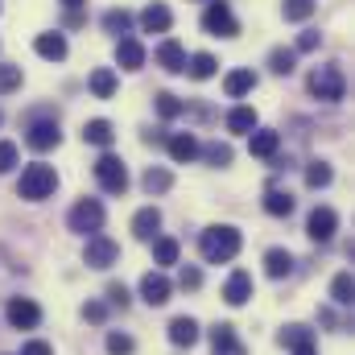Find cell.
Wrapping results in <instances>:
<instances>
[{"instance_id":"obj_1","label":"cell","mask_w":355,"mask_h":355,"mask_svg":"<svg viewBox=\"0 0 355 355\" xmlns=\"http://www.w3.org/2000/svg\"><path fill=\"white\" fill-rule=\"evenodd\" d=\"M240 244H244V236L236 232V227H207L202 236H198V252H202V261L207 265H227V261H236L240 257Z\"/></svg>"},{"instance_id":"obj_2","label":"cell","mask_w":355,"mask_h":355,"mask_svg":"<svg viewBox=\"0 0 355 355\" xmlns=\"http://www.w3.org/2000/svg\"><path fill=\"white\" fill-rule=\"evenodd\" d=\"M54 186H58L54 166H46V162H33V166H25V170H21L17 194H21L25 202H42V198H50V194H54Z\"/></svg>"},{"instance_id":"obj_3","label":"cell","mask_w":355,"mask_h":355,"mask_svg":"<svg viewBox=\"0 0 355 355\" xmlns=\"http://www.w3.org/2000/svg\"><path fill=\"white\" fill-rule=\"evenodd\" d=\"M310 91H314V99H322V103H339V99L347 95V79H343L339 67H318V71L310 75Z\"/></svg>"},{"instance_id":"obj_4","label":"cell","mask_w":355,"mask_h":355,"mask_svg":"<svg viewBox=\"0 0 355 355\" xmlns=\"http://www.w3.org/2000/svg\"><path fill=\"white\" fill-rule=\"evenodd\" d=\"M202 29H207L211 37H236V33H240V21H236V12H232L223 0H211L207 12H202Z\"/></svg>"},{"instance_id":"obj_5","label":"cell","mask_w":355,"mask_h":355,"mask_svg":"<svg viewBox=\"0 0 355 355\" xmlns=\"http://www.w3.org/2000/svg\"><path fill=\"white\" fill-rule=\"evenodd\" d=\"M95 182H99L107 194H124V190H128V170H124V162H120L116 153H103V157L95 162Z\"/></svg>"},{"instance_id":"obj_6","label":"cell","mask_w":355,"mask_h":355,"mask_svg":"<svg viewBox=\"0 0 355 355\" xmlns=\"http://www.w3.org/2000/svg\"><path fill=\"white\" fill-rule=\"evenodd\" d=\"M67 223H71V232H79V236H95V232L103 227V207H99L95 198H79V202L71 207Z\"/></svg>"},{"instance_id":"obj_7","label":"cell","mask_w":355,"mask_h":355,"mask_svg":"<svg viewBox=\"0 0 355 355\" xmlns=\"http://www.w3.org/2000/svg\"><path fill=\"white\" fill-rule=\"evenodd\" d=\"M83 261H87V268H112L116 261H120V244H116V240H107L103 232H95V236H87Z\"/></svg>"},{"instance_id":"obj_8","label":"cell","mask_w":355,"mask_h":355,"mask_svg":"<svg viewBox=\"0 0 355 355\" xmlns=\"http://www.w3.org/2000/svg\"><path fill=\"white\" fill-rule=\"evenodd\" d=\"M4 318H8L12 331H33V327L42 322V306H37L33 297H12V302L4 306Z\"/></svg>"},{"instance_id":"obj_9","label":"cell","mask_w":355,"mask_h":355,"mask_svg":"<svg viewBox=\"0 0 355 355\" xmlns=\"http://www.w3.org/2000/svg\"><path fill=\"white\" fill-rule=\"evenodd\" d=\"M335 232H339V215L331 207H314L310 219H306V236L314 244H327V240H335Z\"/></svg>"},{"instance_id":"obj_10","label":"cell","mask_w":355,"mask_h":355,"mask_svg":"<svg viewBox=\"0 0 355 355\" xmlns=\"http://www.w3.org/2000/svg\"><path fill=\"white\" fill-rule=\"evenodd\" d=\"M58 141H62V132H58V124H54V120H33V124L25 128V145H29V149H37V153L58 149Z\"/></svg>"},{"instance_id":"obj_11","label":"cell","mask_w":355,"mask_h":355,"mask_svg":"<svg viewBox=\"0 0 355 355\" xmlns=\"http://www.w3.org/2000/svg\"><path fill=\"white\" fill-rule=\"evenodd\" d=\"M170 293H174V285H170L166 272H145V277H141V297H145L149 306H166Z\"/></svg>"},{"instance_id":"obj_12","label":"cell","mask_w":355,"mask_h":355,"mask_svg":"<svg viewBox=\"0 0 355 355\" xmlns=\"http://www.w3.org/2000/svg\"><path fill=\"white\" fill-rule=\"evenodd\" d=\"M211 352L215 355H248L244 343L236 339V327H232V322H215V327H211Z\"/></svg>"},{"instance_id":"obj_13","label":"cell","mask_w":355,"mask_h":355,"mask_svg":"<svg viewBox=\"0 0 355 355\" xmlns=\"http://www.w3.org/2000/svg\"><path fill=\"white\" fill-rule=\"evenodd\" d=\"M153 58H157V67L170 71V75H182V71H186V50H182V42H174V37H166Z\"/></svg>"},{"instance_id":"obj_14","label":"cell","mask_w":355,"mask_h":355,"mask_svg":"<svg viewBox=\"0 0 355 355\" xmlns=\"http://www.w3.org/2000/svg\"><path fill=\"white\" fill-rule=\"evenodd\" d=\"M248 149H252V157L272 162L277 149H281V132H272V128H252V132H248Z\"/></svg>"},{"instance_id":"obj_15","label":"cell","mask_w":355,"mask_h":355,"mask_svg":"<svg viewBox=\"0 0 355 355\" xmlns=\"http://www.w3.org/2000/svg\"><path fill=\"white\" fill-rule=\"evenodd\" d=\"M252 297V277L244 272V268H236L232 277H227V285H223V302L227 306H244Z\"/></svg>"},{"instance_id":"obj_16","label":"cell","mask_w":355,"mask_h":355,"mask_svg":"<svg viewBox=\"0 0 355 355\" xmlns=\"http://www.w3.org/2000/svg\"><path fill=\"white\" fill-rule=\"evenodd\" d=\"M170 25H174V12H170L166 4H149V8L141 12V29H145V33H170Z\"/></svg>"},{"instance_id":"obj_17","label":"cell","mask_w":355,"mask_h":355,"mask_svg":"<svg viewBox=\"0 0 355 355\" xmlns=\"http://www.w3.org/2000/svg\"><path fill=\"white\" fill-rule=\"evenodd\" d=\"M116 62H120L124 71H141V67H145V46H141L137 37H120V46H116Z\"/></svg>"},{"instance_id":"obj_18","label":"cell","mask_w":355,"mask_h":355,"mask_svg":"<svg viewBox=\"0 0 355 355\" xmlns=\"http://www.w3.org/2000/svg\"><path fill=\"white\" fill-rule=\"evenodd\" d=\"M157 227H162V211H157V207H141V211L132 215V236H137V240H153Z\"/></svg>"},{"instance_id":"obj_19","label":"cell","mask_w":355,"mask_h":355,"mask_svg":"<svg viewBox=\"0 0 355 355\" xmlns=\"http://www.w3.org/2000/svg\"><path fill=\"white\" fill-rule=\"evenodd\" d=\"M33 50H37L46 62H62V58H67V37H62V33H37Z\"/></svg>"},{"instance_id":"obj_20","label":"cell","mask_w":355,"mask_h":355,"mask_svg":"<svg viewBox=\"0 0 355 355\" xmlns=\"http://www.w3.org/2000/svg\"><path fill=\"white\" fill-rule=\"evenodd\" d=\"M166 145H170V157H174L178 166H186V162H194V157H198V141H194L190 132H174Z\"/></svg>"},{"instance_id":"obj_21","label":"cell","mask_w":355,"mask_h":355,"mask_svg":"<svg viewBox=\"0 0 355 355\" xmlns=\"http://www.w3.org/2000/svg\"><path fill=\"white\" fill-rule=\"evenodd\" d=\"M170 343H174V347H194V343H198V322L186 318V314L174 318V322H170Z\"/></svg>"},{"instance_id":"obj_22","label":"cell","mask_w":355,"mask_h":355,"mask_svg":"<svg viewBox=\"0 0 355 355\" xmlns=\"http://www.w3.org/2000/svg\"><path fill=\"white\" fill-rule=\"evenodd\" d=\"M265 272L272 277V281L289 277V272H293V257H289L285 248H268V252H265Z\"/></svg>"},{"instance_id":"obj_23","label":"cell","mask_w":355,"mask_h":355,"mask_svg":"<svg viewBox=\"0 0 355 355\" xmlns=\"http://www.w3.org/2000/svg\"><path fill=\"white\" fill-rule=\"evenodd\" d=\"M83 141L95 145V149H107V145L116 141V132H112L107 120H87V124H83Z\"/></svg>"},{"instance_id":"obj_24","label":"cell","mask_w":355,"mask_h":355,"mask_svg":"<svg viewBox=\"0 0 355 355\" xmlns=\"http://www.w3.org/2000/svg\"><path fill=\"white\" fill-rule=\"evenodd\" d=\"M87 87H91V95H95V99H112V95H116V75H112L107 67H99V71H91Z\"/></svg>"},{"instance_id":"obj_25","label":"cell","mask_w":355,"mask_h":355,"mask_svg":"<svg viewBox=\"0 0 355 355\" xmlns=\"http://www.w3.org/2000/svg\"><path fill=\"white\" fill-rule=\"evenodd\" d=\"M252 87H257V75H252V71H232V75L223 79V91H227L232 99H240V95H248Z\"/></svg>"},{"instance_id":"obj_26","label":"cell","mask_w":355,"mask_h":355,"mask_svg":"<svg viewBox=\"0 0 355 355\" xmlns=\"http://www.w3.org/2000/svg\"><path fill=\"white\" fill-rule=\"evenodd\" d=\"M227 128L248 137V132L257 128V107H232V112H227Z\"/></svg>"},{"instance_id":"obj_27","label":"cell","mask_w":355,"mask_h":355,"mask_svg":"<svg viewBox=\"0 0 355 355\" xmlns=\"http://www.w3.org/2000/svg\"><path fill=\"white\" fill-rule=\"evenodd\" d=\"M141 186H145L149 194H166V190L174 186V178H170V170H162V166H149L145 178H141Z\"/></svg>"},{"instance_id":"obj_28","label":"cell","mask_w":355,"mask_h":355,"mask_svg":"<svg viewBox=\"0 0 355 355\" xmlns=\"http://www.w3.org/2000/svg\"><path fill=\"white\" fill-rule=\"evenodd\" d=\"M265 211L268 215H277V219H281V215H293V194H289V190H268L265 194Z\"/></svg>"},{"instance_id":"obj_29","label":"cell","mask_w":355,"mask_h":355,"mask_svg":"<svg viewBox=\"0 0 355 355\" xmlns=\"http://www.w3.org/2000/svg\"><path fill=\"white\" fill-rule=\"evenodd\" d=\"M352 297H355L352 272H339V277L331 281V302H335V306H352Z\"/></svg>"},{"instance_id":"obj_30","label":"cell","mask_w":355,"mask_h":355,"mask_svg":"<svg viewBox=\"0 0 355 355\" xmlns=\"http://www.w3.org/2000/svg\"><path fill=\"white\" fill-rule=\"evenodd\" d=\"M186 71H190V79L202 83V79H211V75L219 71V62H215L211 54H194V58H186Z\"/></svg>"},{"instance_id":"obj_31","label":"cell","mask_w":355,"mask_h":355,"mask_svg":"<svg viewBox=\"0 0 355 355\" xmlns=\"http://www.w3.org/2000/svg\"><path fill=\"white\" fill-rule=\"evenodd\" d=\"M153 261H157V265H178V240L153 236Z\"/></svg>"},{"instance_id":"obj_32","label":"cell","mask_w":355,"mask_h":355,"mask_svg":"<svg viewBox=\"0 0 355 355\" xmlns=\"http://www.w3.org/2000/svg\"><path fill=\"white\" fill-rule=\"evenodd\" d=\"M103 29H107V33H128V29H132V12L107 8V12H103Z\"/></svg>"},{"instance_id":"obj_33","label":"cell","mask_w":355,"mask_h":355,"mask_svg":"<svg viewBox=\"0 0 355 355\" xmlns=\"http://www.w3.org/2000/svg\"><path fill=\"white\" fill-rule=\"evenodd\" d=\"M268 67H272V75H293L297 54H293V50H272V54H268Z\"/></svg>"},{"instance_id":"obj_34","label":"cell","mask_w":355,"mask_h":355,"mask_svg":"<svg viewBox=\"0 0 355 355\" xmlns=\"http://www.w3.org/2000/svg\"><path fill=\"white\" fill-rule=\"evenodd\" d=\"M182 112H186V103H182L178 95H170V91L157 95V116H162V120H174V116H182Z\"/></svg>"},{"instance_id":"obj_35","label":"cell","mask_w":355,"mask_h":355,"mask_svg":"<svg viewBox=\"0 0 355 355\" xmlns=\"http://www.w3.org/2000/svg\"><path fill=\"white\" fill-rule=\"evenodd\" d=\"M314 8H318V0H285V21H306V17H314Z\"/></svg>"},{"instance_id":"obj_36","label":"cell","mask_w":355,"mask_h":355,"mask_svg":"<svg viewBox=\"0 0 355 355\" xmlns=\"http://www.w3.org/2000/svg\"><path fill=\"white\" fill-rule=\"evenodd\" d=\"M306 186H310V190L331 186V166H327V162H310V170H306Z\"/></svg>"},{"instance_id":"obj_37","label":"cell","mask_w":355,"mask_h":355,"mask_svg":"<svg viewBox=\"0 0 355 355\" xmlns=\"http://www.w3.org/2000/svg\"><path fill=\"white\" fill-rule=\"evenodd\" d=\"M202 157H207L211 166H232V145H219V141H215V145L202 149Z\"/></svg>"},{"instance_id":"obj_38","label":"cell","mask_w":355,"mask_h":355,"mask_svg":"<svg viewBox=\"0 0 355 355\" xmlns=\"http://www.w3.org/2000/svg\"><path fill=\"white\" fill-rule=\"evenodd\" d=\"M21 67H0V95H8V91H17L21 87Z\"/></svg>"},{"instance_id":"obj_39","label":"cell","mask_w":355,"mask_h":355,"mask_svg":"<svg viewBox=\"0 0 355 355\" xmlns=\"http://www.w3.org/2000/svg\"><path fill=\"white\" fill-rule=\"evenodd\" d=\"M310 339H314V335H310L306 327H297V322L281 331V343H285V347H297V343H310Z\"/></svg>"},{"instance_id":"obj_40","label":"cell","mask_w":355,"mask_h":355,"mask_svg":"<svg viewBox=\"0 0 355 355\" xmlns=\"http://www.w3.org/2000/svg\"><path fill=\"white\" fill-rule=\"evenodd\" d=\"M107 355H132V339L128 335H107Z\"/></svg>"},{"instance_id":"obj_41","label":"cell","mask_w":355,"mask_h":355,"mask_svg":"<svg viewBox=\"0 0 355 355\" xmlns=\"http://www.w3.org/2000/svg\"><path fill=\"white\" fill-rule=\"evenodd\" d=\"M17 157H21L17 145H12V141H0V174H8V170L17 166Z\"/></svg>"},{"instance_id":"obj_42","label":"cell","mask_w":355,"mask_h":355,"mask_svg":"<svg viewBox=\"0 0 355 355\" xmlns=\"http://www.w3.org/2000/svg\"><path fill=\"white\" fill-rule=\"evenodd\" d=\"M178 285H182V289H198V285H202V272H198L194 265H182V272H178Z\"/></svg>"},{"instance_id":"obj_43","label":"cell","mask_w":355,"mask_h":355,"mask_svg":"<svg viewBox=\"0 0 355 355\" xmlns=\"http://www.w3.org/2000/svg\"><path fill=\"white\" fill-rule=\"evenodd\" d=\"M318 42H322V37H318L314 29H306V33L297 37V50H293V54H310V50H318Z\"/></svg>"},{"instance_id":"obj_44","label":"cell","mask_w":355,"mask_h":355,"mask_svg":"<svg viewBox=\"0 0 355 355\" xmlns=\"http://www.w3.org/2000/svg\"><path fill=\"white\" fill-rule=\"evenodd\" d=\"M83 318H87V322H103V318H107V306H103V302H87V306H83Z\"/></svg>"},{"instance_id":"obj_45","label":"cell","mask_w":355,"mask_h":355,"mask_svg":"<svg viewBox=\"0 0 355 355\" xmlns=\"http://www.w3.org/2000/svg\"><path fill=\"white\" fill-rule=\"evenodd\" d=\"M107 306H120L124 310L128 306V289L124 285H107Z\"/></svg>"},{"instance_id":"obj_46","label":"cell","mask_w":355,"mask_h":355,"mask_svg":"<svg viewBox=\"0 0 355 355\" xmlns=\"http://www.w3.org/2000/svg\"><path fill=\"white\" fill-rule=\"evenodd\" d=\"M21 355H54V347H50V343H42V339H29V343L21 347Z\"/></svg>"},{"instance_id":"obj_47","label":"cell","mask_w":355,"mask_h":355,"mask_svg":"<svg viewBox=\"0 0 355 355\" xmlns=\"http://www.w3.org/2000/svg\"><path fill=\"white\" fill-rule=\"evenodd\" d=\"M293 355H318V347H314V339H310V343H297V347H293Z\"/></svg>"},{"instance_id":"obj_48","label":"cell","mask_w":355,"mask_h":355,"mask_svg":"<svg viewBox=\"0 0 355 355\" xmlns=\"http://www.w3.org/2000/svg\"><path fill=\"white\" fill-rule=\"evenodd\" d=\"M62 4H67V8H79V4H87V0H62Z\"/></svg>"},{"instance_id":"obj_49","label":"cell","mask_w":355,"mask_h":355,"mask_svg":"<svg viewBox=\"0 0 355 355\" xmlns=\"http://www.w3.org/2000/svg\"><path fill=\"white\" fill-rule=\"evenodd\" d=\"M0 120H4V116H0Z\"/></svg>"}]
</instances>
